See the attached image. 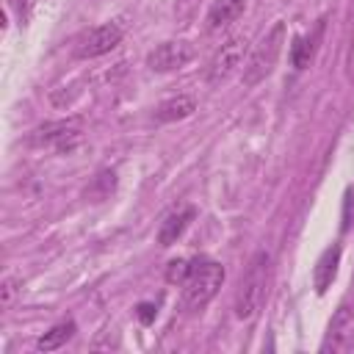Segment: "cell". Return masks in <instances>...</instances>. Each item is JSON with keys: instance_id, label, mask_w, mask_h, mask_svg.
Instances as JSON below:
<instances>
[{"instance_id": "6da1fadb", "label": "cell", "mask_w": 354, "mask_h": 354, "mask_svg": "<svg viewBox=\"0 0 354 354\" xmlns=\"http://www.w3.org/2000/svg\"><path fill=\"white\" fill-rule=\"evenodd\" d=\"M282 44H285V22H274V28L252 47V53L243 64V86L252 88L274 72V66L282 55Z\"/></svg>"}, {"instance_id": "7a4b0ae2", "label": "cell", "mask_w": 354, "mask_h": 354, "mask_svg": "<svg viewBox=\"0 0 354 354\" xmlns=\"http://www.w3.org/2000/svg\"><path fill=\"white\" fill-rule=\"evenodd\" d=\"M224 282V266L221 263H213V260H196L188 279H185V288H183V307L196 313L202 310L221 288Z\"/></svg>"}, {"instance_id": "3957f363", "label": "cell", "mask_w": 354, "mask_h": 354, "mask_svg": "<svg viewBox=\"0 0 354 354\" xmlns=\"http://www.w3.org/2000/svg\"><path fill=\"white\" fill-rule=\"evenodd\" d=\"M266 279H268V254L257 252L249 260L246 274L241 277L238 290H235V315L238 318H252L257 313L263 293H266Z\"/></svg>"}, {"instance_id": "277c9868", "label": "cell", "mask_w": 354, "mask_h": 354, "mask_svg": "<svg viewBox=\"0 0 354 354\" xmlns=\"http://www.w3.org/2000/svg\"><path fill=\"white\" fill-rule=\"evenodd\" d=\"M80 138H83V122L77 116L64 122H47L30 133L33 147H53L58 152H72L80 144Z\"/></svg>"}, {"instance_id": "5b68a950", "label": "cell", "mask_w": 354, "mask_h": 354, "mask_svg": "<svg viewBox=\"0 0 354 354\" xmlns=\"http://www.w3.org/2000/svg\"><path fill=\"white\" fill-rule=\"evenodd\" d=\"M246 53H249L246 36H232V39H227V41L213 53V58H210V64H207V83H221V80H227V77L243 64Z\"/></svg>"}, {"instance_id": "8992f818", "label": "cell", "mask_w": 354, "mask_h": 354, "mask_svg": "<svg viewBox=\"0 0 354 354\" xmlns=\"http://www.w3.org/2000/svg\"><path fill=\"white\" fill-rule=\"evenodd\" d=\"M119 41H122V28H119V25H113V22L97 25V28H91L88 33L80 36L75 53H77V58H100V55L111 53Z\"/></svg>"}, {"instance_id": "52a82bcc", "label": "cell", "mask_w": 354, "mask_h": 354, "mask_svg": "<svg viewBox=\"0 0 354 354\" xmlns=\"http://www.w3.org/2000/svg\"><path fill=\"white\" fill-rule=\"evenodd\" d=\"M194 58V47L188 41H163L147 55V66L152 72H171L185 66Z\"/></svg>"}, {"instance_id": "ba28073f", "label": "cell", "mask_w": 354, "mask_h": 354, "mask_svg": "<svg viewBox=\"0 0 354 354\" xmlns=\"http://www.w3.org/2000/svg\"><path fill=\"white\" fill-rule=\"evenodd\" d=\"M337 266H340V246L332 243L329 249H324V254L318 257V263L313 268V285H315L318 293H326V288L335 282Z\"/></svg>"}, {"instance_id": "9c48e42d", "label": "cell", "mask_w": 354, "mask_h": 354, "mask_svg": "<svg viewBox=\"0 0 354 354\" xmlns=\"http://www.w3.org/2000/svg\"><path fill=\"white\" fill-rule=\"evenodd\" d=\"M348 329H351V310L343 304V307H337V313L329 321L326 340L321 343V351H337V348H343L346 346V337H348Z\"/></svg>"}, {"instance_id": "30bf717a", "label": "cell", "mask_w": 354, "mask_h": 354, "mask_svg": "<svg viewBox=\"0 0 354 354\" xmlns=\"http://www.w3.org/2000/svg\"><path fill=\"white\" fill-rule=\"evenodd\" d=\"M191 218H194V207H180V210L169 213V216L160 221L158 243H160V246H171V243H177V238L185 232V227H188Z\"/></svg>"}, {"instance_id": "8fae6325", "label": "cell", "mask_w": 354, "mask_h": 354, "mask_svg": "<svg viewBox=\"0 0 354 354\" xmlns=\"http://www.w3.org/2000/svg\"><path fill=\"white\" fill-rule=\"evenodd\" d=\"M194 111H196L194 97H188V94H177V97L160 102L158 111H155V116H158V122H180V119H188Z\"/></svg>"}, {"instance_id": "7c38bea8", "label": "cell", "mask_w": 354, "mask_h": 354, "mask_svg": "<svg viewBox=\"0 0 354 354\" xmlns=\"http://www.w3.org/2000/svg\"><path fill=\"white\" fill-rule=\"evenodd\" d=\"M241 14H243V0H216L207 11V28L218 30V28L235 22Z\"/></svg>"}, {"instance_id": "4fadbf2b", "label": "cell", "mask_w": 354, "mask_h": 354, "mask_svg": "<svg viewBox=\"0 0 354 354\" xmlns=\"http://www.w3.org/2000/svg\"><path fill=\"white\" fill-rule=\"evenodd\" d=\"M321 30H324V22H318V28H315V33H313V36H296V39H293L290 61H293V66H296V69L310 66V61H313V55H315V41L321 39Z\"/></svg>"}, {"instance_id": "5bb4252c", "label": "cell", "mask_w": 354, "mask_h": 354, "mask_svg": "<svg viewBox=\"0 0 354 354\" xmlns=\"http://www.w3.org/2000/svg\"><path fill=\"white\" fill-rule=\"evenodd\" d=\"M113 191H116V174H113L111 169H102V171L88 183L86 199H88V202H105V199H111Z\"/></svg>"}, {"instance_id": "9a60e30c", "label": "cell", "mask_w": 354, "mask_h": 354, "mask_svg": "<svg viewBox=\"0 0 354 354\" xmlns=\"http://www.w3.org/2000/svg\"><path fill=\"white\" fill-rule=\"evenodd\" d=\"M72 335H75V321H61V324H55L50 332H44V335L39 337L36 348H39V351H55V348H61Z\"/></svg>"}, {"instance_id": "2e32d148", "label": "cell", "mask_w": 354, "mask_h": 354, "mask_svg": "<svg viewBox=\"0 0 354 354\" xmlns=\"http://www.w3.org/2000/svg\"><path fill=\"white\" fill-rule=\"evenodd\" d=\"M191 268H194V263H188V260H183V257L169 260V266H166V282H171V285H185Z\"/></svg>"}, {"instance_id": "e0dca14e", "label": "cell", "mask_w": 354, "mask_h": 354, "mask_svg": "<svg viewBox=\"0 0 354 354\" xmlns=\"http://www.w3.org/2000/svg\"><path fill=\"white\" fill-rule=\"evenodd\" d=\"M19 290H22V282H19L17 277H6L3 285H0V307L8 310V307L14 304V299H17Z\"/></svg>"}, {"instance_id": "ac0fdd59", "label": "cell", "mask_w": 354, "mask_h": 354, "mask_svg": "<svg viewBox=\"0 0 354 354\" xmlns=\"http://www.w3.org/2000/svg\"><path fill=\"white\" fill-rule=\"evenodd\" d=\"M33 3H36V0H11V8H14V14H17V19H19L22 25H25V22L30 19Z\"/></svg>"}, {"instance_id": "d6986e66", "label": "cell", "mask_w": 354, "mask_h": 354, "mask_svg": "<svg viewBox=\"0 0 354 354\" xmlns=\"http://www.w3.org/2000/svg\"><path fill=\"white\" fill-rule=\"evenodd\" d=\"M138 321H141V324H152V321H155V304L141 301V304H138Z\"/></svg>"}, {"instance_id": "ffe728a7", "label": "cell", "mask_w": 354, "mask_h": 354, "mask_svg": "<svg viewBox=\"0 0 354 354\" xmlns=\"http://www.w3.org/2000/svg\"><path fill=\"white\" fill-rule=\"evenodd\" d=\"M351 227V191H346V221H343V230Z\"/></svg>"}, {"instance_id": "44dd1931", "label": "cell", "mask_w": 354, "mask_h": 354, "mask_svg": "<svg viewBox=\"0 0 354 354\" xmlns=\"http://www.w3.org/2000/svg\"><path fill=\"white\" fill-rule=\"evenodd\" d=\"M348 77L354 80V41H351V50H348Z\"/></svg>"}]
</instances>
